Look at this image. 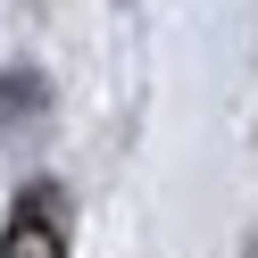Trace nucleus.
<instances>
[{"label":"nucleus","instance_id":"obj_1","mask_svg":"<svg viewBox=\"0 0 258 258\" xmlns=\"http://www.w3.org/2000/svg\"><path fill=\"white\" fill-rule=\"evenodd\" d=\"M0 258H67V191L25 183L9 225H0Z\"/></svg>","mask_w":258,"mask_h":258},{"label":"nucleus","instance_id":"obj_2","mask_svg":"<svg viewBox=\"0 0 258 258\" xmlns=\"http://www.w3.org/2000/svg\"><path fill=\"white\" fill-rule=\"evenodd\" d=\"M34 100H42V84H34V75H9V84H0V117H25Z\"/></svg>","mask_w":258,"mask_h":258}]
</instances>
